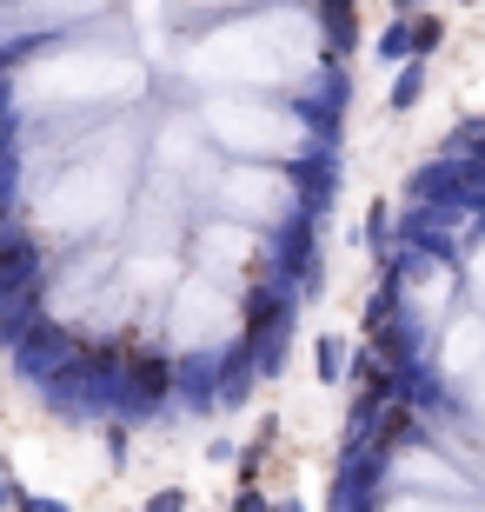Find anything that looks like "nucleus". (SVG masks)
<instances>
[{"instance_id": "obj_1", "label": "nucleus", "mask_w": 485, "mask_h": 512, "mask_svg": "<svg viewBox=\"0 0 485 512\" xmlns=\"http://www.w3.org/2000/svg\"><path fill=\"white\" fill-rule=\"evenodd\" d=\"M200 87H286V80H306L319 67V20L306 7H266V14L226 20L213 34H200L180 54Z\"/></svg>"}, {"instance_id": "obj_2", "label": "nucleus", "mask_w": 485, "mask_h": 512, "mask_svg": "<svg viewBox=\"0 0 485 512\" xmlns=\"http://www.w3.org/2000/svg\"><path fill=\"white\" fill-rule=\"evenodd\" d=\"M147 87V67L133 54H113V47H60V54H40L27 74H20V107L34 114H74V107H127Z\"/></svg>"}, {"instance_id": "obj_3", "label": "nucleus", "mask_w": 485, "mask_h": 512, "mask_svg": "<svg viewBox=\"0 0 485 512\" xmlns=\"http://www.w3.org/2000/svg\"><path fill=\"white\" fill-rule=\"evenodd\" d=\"M120 200H127V133H113V147L100 140L80 167H67L54 187L40 193L34 227L40 233H60V240H74V233L107 227L113 213H120Z\"/></svg>"}, {"instance_id": "obj_4", "label": "nucleus", "mask_w": 485, "mask_h": 512, "mask_svg": "<svg viewBox=\"0 0 485 512\" xmlns=\"http://www.w3.org/2000/svg\"><path fill=\"white\" fill-rule=\"evenodd\" d=\"M200 133L226 153H246V160H293V153H306V120L286 114L280 100L220 94L200 107Z\"/></svg>"}, {"instance_id": "obj_5", "label": "nucleus", "mask_w": 485, "mask_h": 512, "mask_svg": "<svg viewBox=\"0 0 485 512\" xmlns=\"http://www.w3.org/2000/svg\"><path fill=\"white\" fill-rule=\"evenodd\" d=\"M167 333H173V346H187V353H213V346H226L233 333H240V306H233L226 286L187 280L180 293H173Z\"/></svg>"}, {"instance_id": "obj_6", "label": "nucleus", "mask_w": 485, "mask_h": 512, "mask_svg": "<svg viewBox=\"0 0 485 512\" xmlns=\"http://www.w3.org/2000/svg\"><path fill=\"white\" fill-rule=\"evenodd\" d=\"M213 193H220V207L233 213V220H246V227H260V220H286V213H293V187H286L280 173H266V160H246V167L220 173Z\"/></svg>"}, {"instance_id": "obj_7", "label": "nucleus", "mask_w": 485, "mask_h": 512, "mask_svg": "<svg viewBox=\"0 0 485 512\" xmlns=\"http://www.w3.org/2000/svg\"><path fill=\"white\" fill-rule=\"evenodd\" d=\"M399 479H406V486L392 493L399 506H419V499H432V506H459V499H466V486L446 473V459H432V453H406L399 459Z\"/></svg>"}, {"instance_id": "obj_8", "label": "nucleus", "mask_w": 485, "mask_h": 512, "mask_svg": "<svg viewBox=\"0 0 485 512\" xmlns=\"http://www.w3.org/2000/svg\"><path fill=\"white\" fill-rule=\"evenodd\" d=\"M479 360H485V320L472 313V320H459L446 333V380H466Z\"/></svg>"}, {"instance_id": "obj_9", "label": "nucleus", "mask_w": 485, "mask_h": 512, "mask_svg": "<svg viewBox=\"0 0 485 512\" xmlns=\"http://www.w3.org/2000/svg\"><path fill=\"white\" fill-rule=\"evenodd\" d=\"M160 167H173V173H187V180H206V187H213V160L200 153L193 127H173L167 140H160Z\"/></svg>"}, {"instance_id": "obj_10", "label": "nucleus", "mask_w": 485, "mask_h": 512, "mask_svg": "<svg viewBox=\"0 0 485 512\" xmlns=\"http://www.w3.org/2000/svg\"><path fill=\"white\" fill-rule=\"evenodd\" d=\"M200 253H206V266H246V260H253V233H240V227H206Z\"/></svg>"}, {"instance_id": "obj_11", "label": "nucleus", "mask_w": 485, "mask_h": 512, "mask_svg": "<svg viewBox=\"0 0 485 512\" xmlns=\"http://www.w3.org/2000/svg\"><path fill=\"white\" fill-rule=\"evenodd\" d=\"M54 20H74V14H94V7H107V0H40Z\"/></svg>"}, {"instance_id": "obj_12", "label": "nucleus", "mask_w": 485, "mask_h": 512, "mask_svg": "<svg viewBox=\"0 0 485 512\" xmlns=\"http://www.w3.org/2000/svg\"><path fill=\"white\" fill-rule=\"evenodd\" d=\"M459 386H466V399H472V413L485 419V360L472 366V373H466V380H459Z\"/></svg>"}, {"instance_id": "obj_13", "label": "nucleus", "mask_w": 485, "mask_h": 512, "mask_svg": "<svg viewBox=\"0 0 485 512\" xmlns=\"http://www.w3.org/2000/svg\"><path fill=\"white\" fill-rule=\"evenodd\" d=\"M472 293H479V306H485V247L472 253Z\"/></svg>"}, {"instance_id": "obj_14", "label": "nucleus", "mask_w": 485, "mask_h": 512, "mask_svg": "<svg viewBox=\"0 0 485 512\" xmlns=\"http://www.w3.org/2000/svg\"><path fill=\"white\" fill-rule=\"evenodd\" d=\"M187 7H240V0H187Z\"/></svg>"}, {"instance_id": "obj_15", "label": "nucleus", "mask_w": 485, "mask_h": 512, "mask_svg": "<svg viewBox=\"0 0 485 512\" xmlns=\"http://www.w3.org/2000/svg\"><path fill=\"white\" fill-rule=\"evenodd\" d=\"M20 7H27V0H20Z\"/></svg>"}]
</instances>
